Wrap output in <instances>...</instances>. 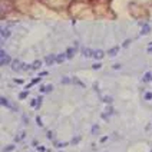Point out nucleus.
Here are the masks:
<instances>
[{
	"instance_id": "412c9836",
	"label": "nucleus",
	"mask_w": 152,
	"mask_h": 152,
	"mask_svg": "<svg viewBox=\"0 0 152 152\" xmlns=\"http://www.w3.org/2000/svg\"><path fill=\"white\" fill-rule=\"evenodd\" d=\"M103 102H106V103H112V102H113V98H112V96H105V98H103Z\"/></svg>"
},
{
	"instance_id": "473e14b6",
	"label": "nucleus",
	"mask_w": 152,
	"mask_h": 152,
	"mask_svg": "<svg viewBox=\"0 0 152 152\" xmlns=\"http://www.w3.org/2000/svg\"><path fill=\"white\" fill-rule=\"evenodd\" d=\"M39 80H40V79H33V80H32L30 83H32V85H36V83H37V82H39Z\"/></svg>"
},
{
	"instance_id": "dca6fc26",
	"label": "nucleus",
	"mask_w": 152,
	"mask_h": 152,
	"mask_svg": "<svg viewBox=\"0 0 152 152\" xmlns=\"http://www.w3.org/2000/svg\"><path fill=\"white\" fill-rule=\"evenodd\" d=\"M9 36H10V32L6 30V29H3V30H1V37H3V39H7Z\"/></svg>"
},
{
	"instance_id": "7c9ffc66",
	"label": "nucleus",
	"mask_w": 152,
	"mask_h": 152,
	"mask_svg": "<svg viewBox=\"0 0 152 152\" xmlns=\"http://www.w3.org/2000/svg\"><path fill=\"white\" fill-rule=\"evenodd\" d=\"M37 144H39V142H37L36 139H33V141H32V146H37Z\"/></svg>"
},
{
	"instance_id": "9b49d317",
	"label": "nucleus",
	"mask_w": 152,
	"mask_h": 152,
	"mask_svg": "<svg viewBox=\"0 0 152 152\" xmlns=\"http://www.w3.org/2000/svg\"><path fill=\"white\" fill-rule=\"evenodd\" d=\"M149 32H151V27H149L148 25H145L144 29L141 30V33H139V34H146V33H149Z\"/></svg>"
},
{
	"instance_id": "cd10ccee",
	"label": "nucleus",
	"mask_w": 152,
	"mask_h": 152,
	"mask_svg": "<svg viewBox=\"0 0 152 152\" xmlns=\"http://www.w3.org/2000/svg\"><path fill=\"white\" fill-rule=\"evenodd\" d=\"M36 103H37V101H36V99H32V101H30V105H32L33 108H36Z\"/></svg>"
},
{
	"instance_id": "f3484780",
	"label": "nucleus",
	"mask_w": 152,
	"mask_h": 152,
	"mask_svg": "<svg viewBox=\"0 0 152 152\" xmlns=\"http://www.w3.org/2000/svg\"><path fill=\"white\" fill-rule=\"evenodd\" d=\"M37 103H36V109H40V105H42V101H43V96H37Z\"/></svg>"
},
{
	"instance_id": "6e6552de",
	"label": "nucleus",
	"mask_w": 152,
	"mask_h": 152,
	"mask_svg": "<svg viewBox=\"0 0 152 152\" xmlns=\"http://www.w3.org/2000/svg\"><path fill=\"white\" fill-rule=\"evenodd\" d=\"M25 138H26V132H25V131H22V132H20V134L15 138V142H20V141H23Z\"/></svg>"
},
{
	"instance_id": "4be33fe9",
	"label": "nucleus",
	"mask_w": 152,
	"mask_h": 152,
	"mask_svg": "<svg viewBox=\"0 0 152 152\" xmlns=\"http://www.w3.org/2000/svg\"><path fill=\"white\" fill-rule=\"evenodd\" d=\"M80 139H82L80 136H76V138H73V139H72V142H70V144H73V145L79 144V141H80Z\"/></svg>"
},
{
	"instance_id": "393cba45",
	"label": "nucleus",
	"mask_w": 152,
	"mask_h": 152,
	"mask_svg": "<svg viewBox=\"0 0 152 152\" xmlns=\"http://www.w3.org/2000/svg\"><path fill=\"white\" fill-rule=\"evenodd\" d=\"M145 99H146V101H151V99H152V92H146V93H145Z\"/></svg>"
},
{
	"instance_id": "20e7f679",
	"label": "nucleus",
	"mask_w": 152,
	"mask_h": 152,
	"mask_svg": "<svg viewBox=\"0 0 152 152\" xmlns=\"http://www.w3.org/2000/svg\"><path fill=\"white\" fill-rule=\"evenodd\" d=\"M82 55L83 56H86V58H93V52L95 50H92V49H89V48H82Z\"/></svg>"
},
{
	"instance_id": "f8f14e48",
	"label": "nucleus",
	"mask_w": 152,
	"mask_h": 152,
	"mask_svg": "<svg viewBox=\"0 0 152 152\" xmlns=\"http://www.w3.org/2000/svg\"><path fill=\"white\" fill-rule=\"evenodd\" d=\"M40 66H42V62H40V60H36L33 65H32V69L36 70V69H40Z\"/></svg>"
},
{
	"instance_id": "c756f323",
	"label": "nucleus",
	"mask_w": 152,
	"mask_h": 152,
	"mask_svg": "<svg viewBox=\"0 0 152 152\" xmlns=\"http://www.w3.org/2000/svg\"><path fill=\"white\" fill-rule=\"evenodd\" d=\"M106 139H108L106 136H102V138H101V142H102V144H105V142H106Z\"/></svg>"
},
{
	"instance_id": "c9c22d12",
	"label": "nucleus",
	"mask_w": 152,
	"mask_h": 152,
	"mask_svg": "<svg viewBox=\"0 0 152 152\" xmlns=\"http://www.w3.org/2000/svg\"><path fill=\"white\" fill-rule=\"evenodd\" d=\"M148 52H149V53H152V46H149V48H148Z\"/></svg>"
},
{
	"instance_id": "4c0bfd02",
	"label": "nucleus",
	"mask_w": 152,
	"mask_h": 152,
	"mask_svg": "<svg viewBox=\"0 0 152 152\" xmlns=\"http://www.w3.org/2000/svg\"><path fill=\"white\" fill-rule=\"evenodd\" d=\"M151 80H152V79H151Z\"/></svg>"
},
{
	"instance_id": "4468645a",
	"label": "nucleus",
	"mask_w": 152,
	"mask_h": 152,
	"mask_svg": "<svg viewBox=\"0 0 152 152\" xmlns=\"http://www.w3.org/2000/svg\"><path fill=\"white\" fill-rule=\"evenodd\" d=\"M53 145H55L56 148H62V146H68L69 142H53Z\"/></svg>"
},
{
	"instance_id": "e433bc0d",
	"label": "nucleus",
	"mask_w": 152,
	"mask_h": 152,
	"mask_svg": "<svg viewBox=\"0 0 152 152\" xmlns=\"http://www.w3.org/2000/svg\"><path fill=\"white\" fill-rule=\"evenodd\" d=\"M59 152H63V151H59Z\"/></svg>"
},
{
	"instance_id": "2f4dec72",
	"label": "nucleus",
	"mask_w": 152,
	"mask_h": 152,
	"mask_svg": "<svg viewBox=\"0 0 152 152\" xmlns=\"http://www.w3.org/2000/svg\"><path fill=\"white\" fill-rule=\"evenodd\" d=\"M101 68V63H95V65H93V69H99Z\"/></svg>"
},
{
	"instance_id": "ddd939ff",
	"label": "nucleus",
	"mask_w": 152,
	"mask_h": 152,
	"mask_svg": "<svg viewBox=\"0 0 152 152\" xmlns=\"http://www.w3.org/2000/svg\"><path fill=\"white\" fill-rule=\"evenodd\" d=\"M12 151H15V145H7V146L3 148V152H12Z\"/></svg>"
},
{
	"instance_id": "c85d7f7f",
	"label": "nucleus",
	"mask_w": 152,
	"mask_h": 152,
	"mask_svg": "<svg viewBox=\"0 0 152 152\" xmlns=\"http://www.w3.org/2000/svg\"><path fill=\"white\" fill-rule=\"evenodd\" d=\"M36 121H37V125H39V126H43L42 121H40V118H39V116H37V118H36Z\"/></svg>"
},
{
	"instance_id": "bb28decb",
	"label": "nucleus",
	"mask_w": 152,
	"mask_h": 152,
	"mask_svg": "<svg viewBox=\"0 0 152 152\" xmlns=\"http://www.w3.org/2000/svg\"><path fill=\"white\" fill-rule=\"evenodd\" d=\"M70 82H72V79H69V77H65V79L62 80V83H63V85H66V83H70Z\"/></svg>"
},
{
	"instance_id": "b1692460",
	"label": "nucleus",
	"mask_w": 152,
	"mask_h": 152,
	"mask_svg": "<svg viewBox=\"0 0 152 152\" xmlns=\"http://www.w3.org/2000/svg\"><path fill=\"white\" fill-rule=\"evenodd\" d=\"M101 118L103 119V121H106V122H108V121H109V115H108V113H105V112H103V113H102V115H101Z\"/></svg>"
},
{
	"instance_id": "2eb2a0df",
	"label": "nucleus",
	"mask_w": 152,
	"mask_h": 152,
	"mask_svg": "<svg viewBox=\"0 0 152 152\" xmlns=\"http://www.w3.org/2000/svg\"><path fill=\"white\" fill-rule=\"evenodd\" d=\"M92 134L93 135H98V134H99V125H96V124L93 125L92 126Z\"/></svg>"
},
{
	"instance_id": "a211bd4d",
	"label": "nucleus",
	"mask_w": 152,
	"mask_h": 152,
	"mask_svg": "<svg viewBox=\"0 0 152 152\" xmlns=\"http://www.w3.org/2000/svg\"><path fill=\"white\" fill-rule=\"evenodd\" d=\"M151 79H152L151 72H146V73H145V76H144V82H149Z\"/></svg>"
},
{
	"instance_id": "9d476101",
	"label": "nucleus",
	"mask_w": 152,
	"mask_h": 152,
	"mask_svg": "<svg viewBox=\"0 0 152 152\" xmlns=\"http://www.w3.org/2000/svg\"><path fill=\"white\" fill-rule=\"evenodd\" d=\"M118 52H119V48L118 46H115V48H112L108 53H109V56H115V55H118Z\"/></svg>"
},
{
	"instance_id": "72a5a7b5",
	"label": "nucleus",
	"mask_w": 152,
	"mask_h": 152,
	"mask_svg": "<svg viewBox=\"0 0 152 152\" xmlns=\"http://www.w3.org/2000/svg\"><path fill=\"white\" fill-rule=\"evenodd\" d=\"M129 43H131V40H126V42H124V48H126Z\"/></svg>"
},
{
	"instance_id": "f257e3e1",
	"label": "nucleus",
	"mask_w": 152,
	"mask_h": 152,
	"mask_svg": "<svg viewBox=\"0 0 152 152\" xmlns=\"http://www.w3.org/2000/svg\"><path fill=\"white\" fill-rule=\"evenodd\" d=\"M12 62H13V60H12V58L9 56L6 52L0 50V65H1V66H6V65L12 63Z\"/></svg>"
},
{
	"instance_id": "0eeeda50",
	"label": "nucleus",
	"mask_w": 152,
	"mask_h": 152,
	"mask_svg": "<svg viewBox=\"0 0 152 152\" xmlns=\"http://www.w3.org/2000/svg\"><path fill=\"white\" fill-rule=\"evenodd\" d=\"M65 59H68V56H66V53H60L56 56V63H63Z\"/></svg>"
},
{
	"instance_id": "5701e85b",
	"label": "nucleus",
	"mask_w": 152,
	"mask_h": 152,
	"mask_svg": "<svg viewBox=\"0 0 152 152\" xmlns=\"http://www.w3.org/2000/svg\"><path fill=\"white\" fill-rule=\"evenodd\" d=\"M106 113H108V115H112V113H115V110H113L112 106H108V108H106Z\"/></svg>"
},
{
	"instance_id": "a878e982",
	"label": "nucleus",
	"mask_w": 152,
	"mask_h": 152,
	"mask_svg": "<svg viewBox=\"0 0 152 152\" xmlns=\"http://www.w3.org/2000/svg\"><path fill=\"white\" fill-rule=\"evenodd\" d=\"M52 91H53V86H50V85L49 86H45V92H52Z\"/></svg>"
},
{
	"instance_id": "6ab92c4d",
	"label": "nucleus",
	"mask_w": 152,
	"mask_h": 152,
	"mask_svg": "<svg viewBox=\"0 0 152 152\" xmlns=\"http://www.w3.org/2000/svg\"><path fill=\"white\" fill-rule=\"evenodd\" d=\"M26 96H27V91H23V92L19 93V99L20 101H23V99H26Z\"/></svg>"
},
{
	"instance_id": "39448f33",
	"label": "nucleus",
	"mask_w": 152,
	"mask_h": 152,
	"mask_svg": "<svg viewBox=\"0 0 152 152\" xmlns=\"http://www.w3.org/2000/svg\"><path fill=\"white\" fill-rule=\"evenodd\" d=\"M55 62H56V56H53V55H49V56H46V58H45V63H46L48 66L53 65Z\"/></svg>"
},
{
	"instance_id": "f704fd0d",
	"label": "nucleus",
	"mask_w": 152,
	"mask_h": 152,
	"mask_svg": "<svg viewBox=\"0 0 152 152\" xmlns=\"http://www.w3.org/2000/svg\"><path fill=\"white\" fill-rule=\"evenodd\" d=\"M37 149H39V151H40V152H43V151H46V149H45V148H43V146H39V148H37Z\"/></svg>"
},
{
	"instance_id": "1a4fd4ad",
	"label": "nucleus",
	"mask_w": 152,
	"mask_h": 152,
	"mask_svg": "<svg viewBox=\"0 0 152 152\" xmlns=\"http://www.w3.org/2000/svg\"><path fill=\"white\" fill-rule=\"evenodd\" d=\"M73 55H75V49H73V48H68V49H66V56H68V59H72Z\"/></svg>"
},
{
	"instance_id": "f03ea898",
	"label": "nucleus",
	"mask_w": 152,
	"mask_h": 152,
	"mask_svg": "<svg viewBox=\"0 0 152 152\" xmlns=\"http://www.w3.org/2000/svg\"><path fill=\"white\" fill-rule=\"evenodd\" d=\"M0 103L4 106V108H9V109H12V110H19V108H17L16 105H13V103H10V102L4 98V96H1L0 98Z\"/></svg>"
},
{
	"instance_id": "aec40b11",
	"label": "nucleus",
	"mask_w": 152,
	"mask_h": 152,
	"mask_svg": "<svg viewBox=\"0 0 152 152\" xmlns=\"http://www.w3.org/2000/svg\"><path fill=\"white\" fill-rule=\"evenodd\" d=\"M72 82H75V83L77 85V86H82V88L85 86L83 82H80V80H79V79H76V77H75V79H72Z\"/></svg>"
},
{
	"instance_id": "423d86ee",
	"label": "nucleus",
	"mask_w": 152,
	"mask_h": 152,
	"mask_svg": "<svg viewBox=\"0 0 152 152\" xmlns=\"http://www.w3.org/2000/svg\"><path fill=\"white\" fill-rule=\"evenodd\" d=\"M103 50H101V49H98V50L93 52V59H102L103 58Z\"/></svg>"
},
{
	"instance_id": "7ed1b4c3",
	"label": "nucleus",
	"mask_w": 152,
	"mask_h": 152,
	"mask_svg": "<svg viewBox=\"0 0 152 152\" xmlns=\"http://www.w3.org/2000/svg\"><path fill=\"white\" fill-rule=\"evenodd\" d=\"M12 69L15 70V72H19V70H23V62H20V60H13L12 63Z\"/></svg>"
}]
</instances>
